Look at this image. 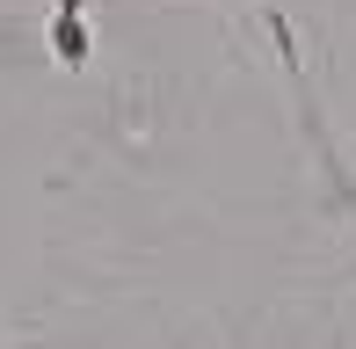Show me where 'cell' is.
<instances>
[{
  "label": "cell",
  "mask_w": 356,
  "mask_h": 349,
  "mask_svg": "<svg viewBox=\"0 0 356 349\" xmlns=\"http://www.w3.org/2000/svg\"><path fill=\"white\" fill-rule=\"evenodd\" d=\"M51 44H58V58H66V66H80V58H88V29H80L73 0H66V15L51 22Z\"/></svg>",
  "instance_id": "cell-1"
}]
</instances>
